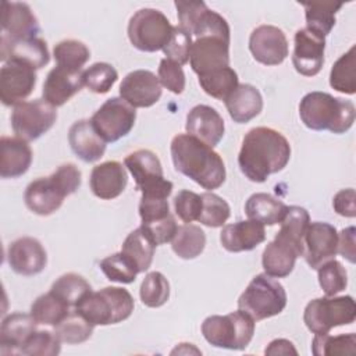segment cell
<instances>
[{
	"mask_svg": "<svg viewBox=\"0 0 356 356\" xmlns=\"http://www.w3.org/2000/svg\"><path fill=\"white\" fill-rule=\"evenodd\" d=\"M355 318L356 305L349 295L313 299L303 313V321L313 334H327L331 328L352 324Z\"/></svg>",
	"mask_w": 356,
	"mask_h": 356,
	"instance_id": "8",
	"label": "cell"
},
{
	"mask_svg": "<svg viewBox=\"0 0 356 356\" xmlns=\"http://www.w3.org/2000/svg\"><path fill=\"white\" fill-rule=\"evenodd\" d=\"M338 253V232L328 222H309L303 236V253L310 268L317 270Z\"/></svg>",
	"mask_w": 356,
	"mask_h": 356,
	"instance_id": "12",
	"label": "cell"
},
{
	"mask_svg": "<svg viewBox=\"0 0 356 356\" xmlns=\"http://www.w3.org/2000/svg\"><path fill=\"white\" fill-rule=\"evenodd\" d=\"M206 246V234L204 231L195 224H184L178 227L172 241V252L185 260L197 257Z\"/></svg>",
	"mask_w": 356,
	"mask_h": 356,
	"instance_id": "34",
	"label": "cell"
},
{
	"mask_svg": "<svg viewBox=\"0 0 356 356\" xmlns=\"http://www.w3.org/2000/svg\"><path fill=\"white\" fill-rule=\"evenodd\" d=\"M355 104L325 92H310L299 103L302 122L313 131L345 134L355 122Z\"/></svg>",
	"mask_w": 356,
	"mask_h": 356,
	"instance_id": "3",
	"label": "cell"
},
{
	"mask_svg": "<svg viewBox=\"0 0 356 356\" xmlns=\"http://www.w3.org/2000/svg\"><path fill=\"white\" fill-rule=\"evenodd\" d=\"M305 7L306 28L313 33L325 38L335 25V14L342 7V3L332 1H312L302 3Z\"/></svg>",
	"mask_w": 356,
	"mask_h": 356,
	"instance_id": "33",
	"label": "cell"
},
{
	"mask_svg": "<svg viewBox=\"0 0 356 356\" xmlns=\"http://www.w3.org/2000/svg\"><path fill=\"white\" fill-rule=\"evenodd\" d=\"M295 46L292 53V64L303 76H314L324 64L325 38H321L307 28L296 31L293 38Z\"/></svg>",
	"mask_w": 356,
	"mask_h": 356,
	"instance_id": "16",
	"label": "cell"
},
{
	"mask_svg": "<svg viewBox=\"0 0 356 356\" xmlns=\"http://www.w3.org/2000/svg\"><path fill=\"white\" fill-rule=\"evenodd\" d=\"M332 207L334 210L343 217H355L356 216V207H355V189L348 188L337 192V195L332 199Z\"/></svg>",
	"mask_w": 356,
	"mask_h": 356,
	"instance_id": "54",
	"label": "cell"
},
{
	"mask_svg": "<svg viewBox=\"0 0 356 356\" xmlns=\"http://www.w3.org/2000/svg\"><path fill=\"white\" fill-rule=\"evenodd\" d=\"M177 17L179 22V28L186 31L191 36L195 25L197 24L202 14L207 10L204 1H188V0H175Z\"/></svg>",
	"mask_w": 356,
	"mask_h": 356,
	"instance_id": "51",
	"label": "cell"
},
{
	"mask_svg": "<svg viewBox=\"0 0 356 356\" xmlns=\"http://www.w3.org/2000/svg\"><path fill=\"white\" fill-rule=\"evenodd\" d=\"M140 300L147 307H160L170 298V284L167 278L159 273L152 271L146 274L139 289Z\"/></svg>",
	"mask_w": 356,
	"mask_h": 356,
	"instance_id": "42",
	"label": "cell"
},
{
	"mask_svg": "<svg viewBox=\"0 0 356 356\" xmlns=\"http://www.w3.org/2000/svg\"><path fill=\"white\" fill-rule=\"evenodd\" d=\"M266 241L264 225L254 220L236 221L222 228L220 242L231 253L248 252Z\"/></svg>",
	"mask_w": 356,
	"mask_h": 356,
	"instance_id": "24",
	"label": "cell"
},
{
	"mask_svg": "<svg viewBox=\"0 0 356 356\" xmlns=\"http://www.w3.org/2000/svg\"><path fill=\"white\" fill-rule=\"evenodd\" d=\"M0 58L6 61H19L35 70L43 68L50 61L47 44L40 38L8 39L1 35Z\"/></svg>",
	"mask_w": 356,
	"mask_h": 356,
	"instance_id": "21",
	"label": "cell"
},
{
	"mask_svg": "<svg viewBox=\"0 0 356 356\" xmlns=\"http://www.w3.org/2000/svg\"><path fill=\"white\" fill-rule=\"evenodd\" d=\"M53 56L57 67L72 72H79L89 60L90 51L85 43L75 39H67L54 46Z\"/></svg>",
	"mask_w": 356,
	"mask_h": 356,
	"instance_id": "38",
	"label": "cell"
},
{
	"mask_svg": "<svg viewBox=\"0 0 356 356\" xmlns=\"http://www.w3.org/2000/svg\"><path fill=\"white\" fill-rule=\"evenodd\" d=\"M288 206L274 196L259 192L253 193L245 203V213L249 220L261 222L263 225H275L282 221Z\"/></svg>",
	"mask_w": 356,
	"mask_h": 356,
	"instance_id": "30",
	"label": "cell"
},
{
	"mask_svg": "<svg viewBox=\"0 0 356 356\" xmlns=\"http://www.w3.org/2000/svg\"><path fill=\"white\" fill-rule=\"evenodd\" d=\"M300 246L288 241L285 236L275 234V238L264 248L261 264L264 273L274 278H284L289 275L295 267V261L302 256Z\"/></svg>",
	"mask_w": 356,
	"mask_h": 356,
	"instance_id": "22",
	"label": "cell"
},
{
	"mask_svg": "<svg viewBox=\"0 0 356 356\" xmlns=\"http://www.w3.org/2000/svg\"><path fill=\"white\" fill-rule=\"evenodd\" d=\"M171 159L178 172L207 191L220 188L225 181V164L209 145L189 134H178L171 140Z\"/></svg>",
	"mask_w": 356,
	"mask_h": 356,
	"instance_id": "2",
	"label": "cell"
},
{
	"mask_svg": "<svg viewBox=\"0 0 356 356\" xmlns=\"http://www.w3.org/2000/svg\"><path fill=\"white\" fill-rule=\"evenodd\" d=\"M170 213V204L163 197H140L139 216L142 222H152L167 217Z\"/></svg>",
	"mask_w": 356,
	"mask_h": 356,
	"instance_id": "53",
	"label": "cell"
},
{
	"mask_svg": "<svg viewBox=\"0 0 356 356\" xmlns=\"http://www.w3.org/2000/svg\"><path fill=\"white\" fill-rule=\"evenodd\" d=\"M356 47L352 46L345 54H342L332 65L330 72V85L332 89L346 93H356Z\"/></svg>",
	"mask_w": 356,
	"mask_h": 356,
	"instance_id": "36",
	"label": "cell"
},
{
	"mask_svg": "<svg viewBox=\"0 0 356 356\" xmlns=\"http://www.w3.org/2000/svg\"><path fill=\"white\" fill-rule=\"evenodd\" d=\"M191 46H192V36L182 28L174 26L172 35H171L168 43L164 46L163 51L167 56L165 58H168L182 67L186 63H189Z\"/></svg>",
	"mask_w": 356,
	"mask_h": 356,
	"instance_id": "48",
	"label": "cell"
},
{
	"mask_svg": "<svg viewBox=\"0 0 356 356\" xmlns=\"http://www.w3.org/2000/svg\"><path fill=\"white\" fill-rule=\"evenodd\" d=\"M289 159L291 145L281 132L267 127H256L242 139L238 164L249 181L261 184L271 174L284 170Z\"/></svg>",
	"mask_w": 356,
	"mask_h": 356,
	"instance_id": "1",
	"label": "cell"
},
{
	"mask_svg": "<svg viewBox=\"0 0 356 356\" xmlns=\"http://www.w3.org/2000/svg\"><path fill=\"white\" fill-rule=\"evenodd\" d=\"M185 129L189 135L214 147L222 139L225 125L216 108L207 104H197L188 113Z\"/></svg>",
	"mask_w": 356,
	"mask_h": 356,
	"instance_id": "20",
	"label": "cell"
},
{
	"mask_svg": "<svg viewBox=\"0 0 356 356\" xmlns=\"http://www.w3.org/2000/svg\"><path fill=\"white\" fill-rule=\"evenodd\" d=\"M249 50L260 64L278 65L288 56V40L278 26L260 25L250 33Z\"/></svg>",
	"mask_w": 356,
	"mask_h": 356,
	"instance_id": "15",
	"label": "cell"
},
{
	"mask_svg": "<svg viewBox=\"0 0 356 356\" xmlns=\"http://www.w3.org/2000/svg\"><path fill=\"white\" fill-rule=\"evenodd\" d=\"M174 26L168 18L156 8L138 10L128 22V38L140 51L163 50L172 35Z\"/></svg>",
	"mask_w": 356,
	"mask_h": 356,
	"instance_id": "9",
	"label": "cell"
},
{
	"mask_svg": "<svg viewBox=\"0 0 356 356\" xmlns=\"http://www.w3.org/2000/svg\"><path fill=\"white\" fill-rule=\"evenodd\" d=\"M318 284L325 296H335L348 285V274L345 267L335 259H331L317 268Z\"/></svg>",
	"mask_w": 356,
	"mask_h": 356,
	"instance_id": "47",
	"label": "cell"
},
{
	"mask_svg": "<svg viewBox=\"0 0 356 356\" xmlns=\"http://www.w3.org/2000/svg\"><path fill=\"white\" fill-rule=\"evenodd\" d=\"M202 334L216 348L242 350L253 338L254 320L241 309L224 316H209L202 323Z\"/></svg>",
	"mask_w": 356,
	"mask_h": 356,
	"instance_id": "6",
	"label": "cell"
},
{
	"mask_svg": "<svg viewBox=\"0 0 356 356\" xmlns=\"http://www.w3.org/2000/svg\"><path fill=\"white\" fill-rule=\"evenodd\" d=\"M229 42L231 39L204 35L196 38L191 46L189 63L197 76L210 71L229 67Z\"/></svg>",
	"mask_w": 356,
	"mask_h": 356,
	"instance_id": "14",
	"label": "cell"
},
{
	"mask_svg": "<svg viewBox=\"0 0 356 356\" xmlns=\"http://www.w3.org/2000/svg\"><path fill=\"white\" fill-rule=\"evenodd\" d=\"M202 89L217 100H225L239 85L238 74L231 67L218 68L199 76Z\"/></svg>",
	"mask_w": 356,
	"mask_h": 356,
	"instance_id": "37",
	"label": "cell"
},
{
	"mask_svg": "<svg viewBox=\"0 0 356 356\" xmlns=\"http://www.w3.org/2000/svg\"><path fill=\"white\" fill-rule=\"evenodd\" d=\"M7 261L14 273L32 277L44 270L47 264V253L36 238L22 236L10 243L7 249Z\"/></svg>",
	"mask_w": 356,
	"mask_h": 356,
	"instance_id": "17",
	"label": "cell"
},
{
	"mask_svg": "<svg viewBox=\"0 0 356 356\" xmlns=\"http://www.w3.org/2000/svg\"><path fill=\"white\" fill-rule=\"evenodd\" d=\"M56 107L44 99H35L17 104L11 113L14 134L24 140H36L56 122Z\"/></svg>",
	"mask_w": 356,
	"mask_h": 356,
	"instance_id": "10",
	"label": "cell"
},
{
	"mask_svg": "<svg viewBox=\"0 0 356 356\" xmlns=\"http://www.w3.org/2000/svg\"><path fill=\"white\" fill-rule=\"evenodd\" d=\"M159 81L170 92L179 95L185 89V74L181 65L177 63L163 58L159 65Z\"/></svg>",
	"mask_w": 356,
	"mask_h": 356,
	"instance_id": "50",
	"label": "cell"
},
{
	"mask_svg": "<svg viewBox=\"0 0 356 356\" xmlns=\"http://www.w3.org/2000/svg\"><path fill=\"white\" fill-rule=\"evenodd\" d=\"M286 306V292L274 277L261 273L252 278L238 299V307L254 321L280 314Z\"/></svg>",
	"mask_w": 356,
	"mask_h": 356,
	"instance_id": "7",
	"label": "cell"
},
{
	"mask_svg": "<svg viewBox=\"0 0 356 356\" xmlns=\"http://www.w3.org/2000/svg\"><path fill=\"white\" fill-rule=\"evenodd\" d=\"M264 353L266 355H298V350L295 349L291 341L280 338V339L271 341L266 348Z\"/></svg>",
	"mask_w": 356,
	"mask_h": 356,
	"instance_id": "56",
	"label": "cell"
},
{
	"mask_svg": "<svg viewBox=\"0 0 356 356\" xmlns=\"http://www.w3.org/2000/svg\"><path fill=\"white\" fill-rule=\"evenodd\" d=\"M154 249L156 243L142 229V227H139L128 234L122 243L121 252L136 266L139 273H145L153 261Z\"/></svg>",
	"mask_w": 356,
	"mask_h": 356,
	"instance_id": "32",
	"label": "cell"
},
{
	"mask_svg": "<svg viewBox=\"0 0 356 356\" xmlns=\"http://www.w3.org/2000/svg\"><path fill=\"white\" fill-rule=\"evenodd\" d=\"M140 227L150 236V239L156 243V246L172 241V238L178 229L177 221L172 214H168L167 217H164L161 220L152 221V222H142Z\"/></svg>",
	"mask_w": 356,
	"mask_h": 356,
	"instance_id": "52",
	"label": "cell"
},
{
	"mask_svg": "<svg viewBox=\"0 0 356 356\" xmlns=\"http://www.w3.org/2000/svg\"><path fill=\"white\" fill-rule=\"evenodd\" d=\"M312 353L314 356L325 355H355L356 353V334H341L330 335L316 334L312 342Z\"/></svg>",
	"mask_w": 356,
	"mask_h": 356,
	"instance_id": "40",
	"label": "cell"
},
{
	"mask_svg": "<svg viewBox=\"0 0 356 356\" xmlns=\"http://www.w3.org/2000/svg\"><path fill=\"white\" fill-rule=\"evenodd\" d=\"M61 350V339L56 331L36 330L21 346L19 355L56 356Z\"/></svg>",
	"mask_w": 356,
	"mask_h": 356,
	"instance_id": "43",
	"label": "cell"
},
{
	"mask_svg": "<svg viewBox=\"0 0 356 356\" xmlns=\"http://www.w3.org/2000/svg\"><path fill=\"white\" fill-rule=\"evenodd\" d=\"M174 210L178 218L186 224L197 221L202 213V196L192 191L182 189L174 197Z\"/></svg>",
	"mask_w": 356,
	"mask_h": 356,
	"instance_id": "49",
	"label": "cell"
},
{
	"mask_svg": "<svg viewBox=\"0 0 356 356\" xmlns=\"http://www.w3.org/2000/svg\"><path fill=\"white\" fill-rule=\"evenodd\" d=\"M40 32L38 18L26 3L3 1L1 35L8 39L38 38Z\"/></svg>",
	"mask_w": 356,
	"mask_h": 356,
	"instance_id": "19",
	"label": "cell"
},
{
	"mask_svg": "<svg viewBox=\"0 0 356 356\" xmlns=\"http://www.w3.org/2000/svg\"><path fill=\"white\" fill-rule=\"evenodd\" d=\"M118 79L117 70L108 63H95L82 71L83 85L93 93H107Z\"/></svg>",
	"mask_w": 356,
	"mask_h": 356,
	"instance_id": "44",
	"label": "cell"
},
{
	"mask_svg": "<svg viewBox=\"0 0 356 356\" xmlns=\"http://www.w3.org/2000/svg\"><path fill=\"white\" fill-rule=\"evenodd\" d=\"M95 325L89 323L79 312L75 309L67 314V317L56 325V334L61 342L67 343H82L88 341L93 332Z\"/></svg>",
	"mask_w": 356,
	"mask_h": 356,
	"instance_id": "41",
	"label": "cell"
},
{
	"mask_svg": "<svg viewBox=\"0 0 356 356\" xmlns=\"http://www.w3.org/2000/svg\"><path fill=\"white\" fill-rule=\"evenodd\" d=\"M70 307L71 306L68 303L49 291L47 293H43L33 300L31 306V314L38 324L56 327L71 312Z\"/></svg>",
	"mask_w": 356,
	"mask_h": 356,
	"instance_id": "35",
	"label": "cell"
},
{
	"mask_svg": "<svg viewBox=\"0 0 356 356\" xmlns=\"http://www.w3.org/2000/svg\"><path fill=\"white\" fill-rule=\"evenodd\" d=\"M135 121V107L121 97L107 99L90 118L92 125L106 142H117L127 136Z\"/></svg>",
	"mask_w": 356,
	"mask_h": 356,
	"instance_id": "11",
	"label": "cell"
},
{
	"mask_svg": "<svg viewBox=\"0 0 356 356\" xmlns=\"http://www.w3.org/2000/svg\"><path fill=\"white\" fill-rule=\"evenodd\" d=\"M36 320L32 314L11 313L6 316L0 327V353L19 355L24 342L36 331Z\"/></svg>",
	"mask_w": 356,
	"mask_h": 356,
	"instance_id": "28",
	"label": "cell"
},
{
	"mask_svg": "<svg viewBox=\"0 0 356 356\" xmlns=\"http://www.w3.org/2000/svg\"><path fill=\"white\" fill-rule=\"evenodd\" d=\"M200 196H202V213L197 221L211 228L222 227L231 214L229 204L222 197H220L213 192H204Z\"/></svg>",
	"mask_w": 356,
	"mask_h": 356,
	"instance_id": "45",
	"label": "cell"
},
{
	"mask_svg": "<svg viewBox=\"0 0 356 356\" xmlns=\"http://www.w3.org/2000/svg\"><path fill=\"white\" fill-rule=\"evenodd\" d=\"M100 270L107 280L120 284H131L139 274L136 266L122 252L104 257L100 261Z\"/></svg>",
	"mask_w": 356,
	"mask_h": 356,
	"instance_id": "46",
	"label": "cell"
},
{
	"mask_svg": "<svg viewBox=\"0 0 356 356\" xmlns=\"http://www.w3.org/2000/svg\"><path fill=\"white\" fill-rule=\"evenodd\" d=\"M124 164L134 177L136 188L152 179L164 177L159 157L156 156V153L147 149H140L134 153H129L125 157Z\"/></svg>",
	"mask_w": 356,
	"mask_h": 356,
	"instance_id": "31",
	"label": "cell"
},
{
	"mask_svg": "<svg viewBox=\"0 0 356 356\" xmlns=\"http://www.w3.org/2000/svg\"><path fill=\"white\" fill-rule=\"evenodd\" d=\"M32 163V149L26 140L15 136L0 139V177L18 178L24 175Z\"/></svg>",
	"mask_w": 356,
	"mask_h": 356,
	"instance_id": "27",
	"label": "cell"
},
{
	"mask_svg": "<svg viewBox=\"0 0 356 356\" xmlns=\"http://www.w3.org/2000/svg\"><path fill=\"white\" fill-rule=\"evenodd\" d=\"M120 96L132 107H150L161 97V83L149 70H135L120 83Z\"/></svg>",
	"mask_w": 356,
	"mask_h": 356,
	"instance_id": "18",
	"label": "cell"
},
{
	"mask_svg": "<svg viewBox=\"0 0 356 356\" xmlns=\"http://www.w3.org/2000/svg\"><path fill=\"white\" fill-rule=\"evenodd\" d=\"M128 184L125 167L115 160L95 165L90 172L89 185L95 196L103 200L118 197Z\"/></svg>",
	"mask_w": 356,
	"mask_h": 356,
	"instance_id": "23",
	"label": "cell"
},
{
	"mask_svg": "<svg viewBox=\"0 0 356 356\" xmlns=\"http://www.w3.org/2000/svg\"><path fill=\"white\" fill-rule=\"evenodd\" d=\"M35 85V68L14 60L6 61L0 71V100L4 106H17L33 92Z\"/></svg>",
	"mask_w": 356,
	"mask_h": 356,
	"instance_id": "13",
	"label": "cell"
},
{
	"mask_svg": "<svg viewBox=\"0 0 356 356\" xmlns=\"http://www.w3.org/2000/svg\"><path fill=\"white\" fill-rule=\"evenodd\" d=\"M132 295L120 286L89 292L74 309L93 325H110L127 320L134 312Z\"/></svg>",
	"mask_w": 356,
	"mask_h": 356,
	"instance_id": "5",
	"label": "cell"
},
{
	"mask_svg": "<svg viewBox=\"0 0 356 356\" xmlns=\"http://www.w3.org/2000/svg\"><path fill=\"white\" fill-rule=\"evenodd\" d=\"M227 111L234 122L245 124L257 117L263 108V97L253 85L241 83L224 100Z\"/></svg>",
	"mask_w": 356,
	"mask_h": 356,
	"instance_id": "29",
	"label": "cell"
},
{
	"mask_svg": "<svg viewBox=\"0 0 356 356\" xmlns=\"http://www.w3.org/2000/svg\"><path fill=\"white\" fill-rule=\"evenodd\" d=\"M81 186V171L72 164L60 165L51 175L32 181L24 193L26 207L38 216H50L57 211L64 199Z\"/></svg>",
	"mask_w": 356,
	"mask_h": 356,
	"instance_id": "4",
	"label": "cell"
},
{
	"mask_svg": "<svg viewBox=\"0 0 356 356\" xmlns=\"http://www.w3.org/2000/svg\"><path fill=\"white\" fill-rule=\"evenodd\" d=\"M50 291L71 307H75L89 292H92V286L82 275L67 273L53 282Z\"/></svg>",
	"mask_w": 356,
	"mask_h": 356,
	"instance_id": "39",
	"label": "cell"
},
{
	"mask_svg": "<svg viewBox=\"0 0 356 356\" xmlns=\"http://www.w3.org/2000/svg\"><path fill=\"white\" fill-rule=\"evenodd\" d=\"M72 152L85 163H95L106 152V140L97 134L90 120L75 121L68 131Z\"/></svg>",
	"mask_w": 356,
	"mask_h": 356,
	"instance_id": "25",
	"label": "cell"
},
{
	"mask_svg": "<svg viewBox=\"0 0 356 356\" xmlns=\"http://www.w3.org/2000/svg\"><path fill=\"white\" fill-rule=\"evenodd\" d=\"M355 227L343 228L338 235V252L350 263H355Z\"/></svg>",
	"mask_w": 356,
	"mask_h": 356,
	"instance_id": "55",
	"label": "cell"
},
{
	"mask_svg": "<svg viewBox=\"0 0 356 356\" xmlns=\"http://www.w3.org/2000/svg\"><path fill=\"white\" fill-rule=\"evenodd\" d=\"M83 86L82 71L72 72L61 67H54L43 83V99L53 107L65 104Z\"/></svg>",
	"mask_w": 356,
	"mask_h": 356,
	"instance_id": "26",
	"label": "cell"
}]
</instances>
